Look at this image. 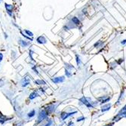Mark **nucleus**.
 <instances>
[{
    "instance_id": "nucleus-5",
    "label": "nucleus",
    "mask_w": 126,
    "mask_h": 126,
    "mask_svg": "<svg viewBox=\"0 0 126 126\" xmlns=\"http://www.w3.org/2000/svg\"><path fill=\"white\" fill-rule=\"evenodd\" d=\"M30 79L27 78V77H25V78H24V79L21 80L20 84H21V86L22 87H26V86H27L30 84Z\"/></svg>"
},
{
    "instance_id": "nucleus-16",
    "label": "nucleus",
    "mask_w": 126,
    "mask_h": 126,
    "mask_svg": "<svg viewBox=\"0 0 126 126\" xmlns=\"http://www.w3.org/2000/svg\"><path fill=\"white\" fill-rule=\"evenodd\" d=\"M3 54H2V53H0V62H2V60H3Z\"/></svg>"
},
{
    "instance_id": "nucleus-13",
    "label": "nucleus",
    "mask_w": 126,
    "mask_h": 126,
    "mask_svg": "<svg viewBox=\"0 0 126 126\" xmlns=\"http://www.w3.org/2000/svg\"><path fill=\"white\" fill-rule=\"evenodd\" d=\"M73 22L75 24H79V19L77 18V17H74L73 18Z\"/></svg>"
},
{
    "instance_id": "nucleus-3",
    "label": "nucleus",
    "mask_w": 126,
    "mask_h": 126,
    "mask_svg": "<svg viewBox=\"0 0 126 126\" xmlns=\"http://www.w3.org/2000/svg\"><path fill=\"white\" fill-rule=\"evenodd\" d=\"M52 82L54 84H58V83H61L63 82L64 81V77L63 76H59V77H55V78H52Z\"/></svg>"
},
{
    "instance_id": "nucleus-17",
    "label": "nucleus",
    "mask_w": 126,
    "mask_h": 126,
    "mask_svg": "<svg viewBox=\"0 0 126 126\" xmlns=\"http://www.w3.org/2000/svg\"><path fill=\"white\" fill-rule=\"evenodd\" d=\"M125 43H126V40H123L122 42V44H125Z\"/></svg>"
},
{
    "instance_id": "nucleus-15",
    "label": "nucleus",
    "mask_w": 126,
    "mask_h": 126,
    "mask_svg": "<svg viewBox=\"0 0 126 126\" xmlns=\"http://www.w3.org/2000/svg\"><path fill=\"white\" fill-rule=\"evenodd\" d=\"M76 61H77V64L79 65L80 64V59H79V58L78 57V55H76Z\"/></svg>"
},
{
    "instance_id": "nucleus-8",
    "label": "nucleus",
    "mask_w": 126,
    "mask_h": 126,
    "mask_svg": "<svg viewBox=\"0 0 126 126\" xmlns=\"http://www.w3.org/2000/svg\"><path fill=\"white\" fill-rule=\"evenodd\" d=\"M36 97H38V94L36 93V91H33V92H32V93L30 94L29 98H30V100H33V99H35Z\"/></svg>"
},
{
    "instance_id": "nucleus-6",
    "label": "nucleus",
    "mask_w": 126,
    "mask_h": 126,
    "mask_svg": "<svg viewBox=\"0 0 126 126\" xmlns=\"http://www.w3.org/2000/svg\"><path fill=\"white\" fill-rule=\"evenodd\" d=\"M19 44L21 45L23 48H26L27 46L30 45V42H27L26 40H24V39H19Z\"/></svg>"
},
{
    "instance_id": "nucleus-1",
    "label": "nucleus",
    "mask_w": 126,
    "mask_h": 126,
    "mask_svg": "<svg viewBox=\"0 0 126 126\" xmlns=\"http://www.w3.org/2000/svg\"><path fill=\"white\" fill-rule=\"evenodd\" d=\"M48 115V112H46L45 110H41L39 114V116H38V122H40L42 121H43L45 118L47 117V116Z\"/></svg>"
},
{
    "instance_id": "nucleus-11",
    "label": "nucleus",
    "mask_w": 126,
    "mask_h": 126,
    "mask_svg": "<svg viewBox=\"0 0 126 126\" xmlns=\"http://www.w3.org/2000/svg\"><path fill=\"white\" fill-rule=\"evenodd\" d=\"M35 83L37 84V85H45V82L43 81L42 79H37V80H36Z\"/></svg>"
},
{
    "instance_id": "nucleus-9",
    "label": "nucleus",
    "mask_w": 126,
    "mask_h": 126,
    "mask_svg": "<svg viewBox=\"0 0 126 126\" xmlns=\"http://www.w3.org/2000/svg\"><path fill=\"white\" fill-rule=\"evenodd\" d=\"M35 115H36V111L34 110H31L30 112H28L27 116H28L29 118H32L33 116H35Z\"/></svg>"
},
{
    "instance_id": "nucleus-18",
    "label": "nucleus",
    "mask_w": 126,
    "mask_h": 126,
    "mask_svg": "<svg viewBox=\"0 0 126 126\" xmlns=\"http://www.w3.org/2000/svg\"><path fill=\"white\" fill-rule=\"evenodd\" d=\"M1 2H2V0H0V4H1Z\"/></svg>"
},
{
    "instance_id": "nucleus-7",
    "label": "nucleus",
    "mask_w": 126,
    "mask_h": 126,
    "mask_svg": "<svg viewBox=\"0 0 126 126\" xmlns=\"http://www.w3.org/2000/svg\"><path fill=\"white\" fill-rule=\"evenodd\" d=\"M76 112H71V113H66V112H62L61 113V119H63V120H65L66 118H68L70 116H71V115H73V113H76Z\"/></svg>"
},
{
    "instance_id": "nucleus-2",
    "label": "nucleus",
    "mask_w": 126,
    "mask_h": 126,
    "mask_svg": "<svg viewBox=\"0 0 126 126\" xmlns=\"http://www.w3.org/2000/svg\"><path fill=\"white\" fill-rule=\"evenodd\" d=\"M36 42L39 44H41V45H44L45 43H47V39L44 36H39L36 39Z\"/></svg>"
},
{
    "instance_id": "nucleus-12",
    "label": "nucleus",
    "mask_w": 126,
    "mask_h": 126,
    "mask_svg": "<svg viewBox=\"0 0 126 126\" xmlns=\"http://www.w3.org/2000/svg\"><path fill=\"white\" fill-rule=\"evenodd\" d=\"M20 34L23 36V37H24V38H26V39H27L30 40V41H32V40H33L32 37H30V36H28L27 35H26V34H24L23 32H20Z\"/></svg>"
},
{
    "instance_id": "nucleus-10",
    "label": "nucleus",
    "mask_w": 126,
    "mask_h": 126,
    "mask_svg": "<svg viewBox=\"0 0 126 126\" xmlns=\"http://www.w3.org/2000/svg\"><path fill=\"white\" fill-rule=\"evenodd\" d=\"M24 32L26 33V35H27L28 36H30V37H33V33L31 32V31H30V30H24Z\"/></svg>"
},
{
    "instance_id": "nucleus-4",
    "label": "nucleus",
    "mask_w": 126,
    "mask_h": 126,
    "mask_svg": "<svg viewBox=\"0 0 126 126\" xmlns=\"http://www.w3.org/2000/svg\"><path fill=\"white\" fill-rule=\"evenodd\" d=\"M5 8L6 9V11L9 15H11V13H12V11H13V5L8 4V3H5Z\"/></svg>"
},
{
    "instance_id": "nucleus-14",
    "label": "nucleus",
    "mask_w": 126,
    "mask_h": 126,
    "mask_svg": "<svg viewBox=\"0 0 126 126\" xmlns=\"http://www.w3.org/2000/svg\"><path fill=\"white\" fill-rule=\"evenodd\" d=\"M52 123H53V122H52L51 120H49L46 124H45V126H51V125H52Z\"/></svg>"
}]
</instances>
